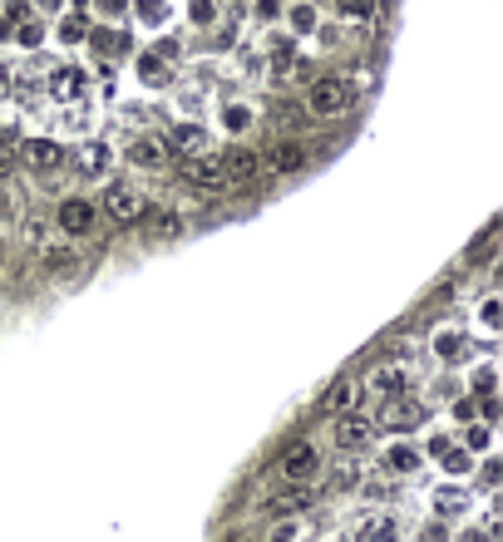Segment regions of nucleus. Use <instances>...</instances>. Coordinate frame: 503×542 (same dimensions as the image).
Segmentation results:
<instances>
[{"mask_svg":"<svg viewBox=\"0 0 503 542\" xmlns=\"http://www.w3.org/2000/svg\"><path fill=\"white\" fill-rule=\"evenodd\" d=\"M25 237H30L35 247H45V222H40V217H30V222H25Z\"/></svg>","mask_w":503,"mask_h":542,"instance_id":"obj_42","label":"nucleus"},{"mask_svg":"<svg viewBox=\"0 0 503 542\" xmlns=\"http://www.w3.org/2000/svg\"><path fill=\"white\" fill-rule=\"evenodd\" d=\"M499 316H503V301H499V296H483V306H479V326H483V330H499V326H503Z\"/></svg>","mask_w":503,"mask_h":542,"instance_id":"obj_33","label":"nucleus"},{"mask_svg":"<svg viewBox=\"0 0 503 542\" xmlns=\"http://www.w3.org/2000/svg\"><path fill=\"white\" fill-rule=\"evenodd\" d=\"M188 20H193V25H213L217 20V5H213V0H193V5H188Z\"/></svg>","mask_w":503,"mask_h":542,"instance_id":"obj_35","label":"nucleus"},{"mask_svg":"<svg viewBox=\"0 0 503 542\" xmlns=\"http://www.w3.org/2000/svg\"><path fill=\"white\" fill-rule=\"evenodd\" d=\"M316 468H321V454H316L311 439H296V444L281 454V479H287V483H306Z\"/></svg>","mask_w":503,"mask_h":542,"instance_id":"obj_4","label":"nucleus"},{"mask_svg":"<svg viewBox=\"0 0 503 542\" xmlns=\"http://www.w3.org/2000/svg\"><path fill=\"white\" fill-rule=\"evenodd\" d=\"M474 390H479V394H493V370H489V365H479V370H474Z\"/></svg>","mask_w":503,"mask_h":542,"instance_id":"obj_38","label":"nucleus"},{"mask_svg":"<svg viewBox=\"0 0 503 542\" xmlns=\"http://www.w3.org/2000/svg\"><path fill=\"white\" fill-rule=\"evenodd\" d=\"M252 124H257V104H247V99H227L223 104V128L227 133H247Z\"/></svg>","mask_w":503,"mask_h":542,"instance_id":"obj_17","label":"nucleus"},{"mask_svg":"<svg viewBox=\"0 0 503 542\" xmlns=\"http://www.w3.org/2000/svg\"><path fill=\"white\" fill-rule=\"evenodd\" d=\"M50 94L60 99V104H69V99L85 94V69H75V64H60L50 75Z\"/></svg>","mask_w":503,"mask_h":542,"instance_id":"obj_12","label":"nucleus"},{"mask_svg":"<svg viewBox=\"0 0 503 542\" xmlns=\"http://www.w3.org/2000/svg\"><path fill=\"white\" fill-rule=\"evenodd\" d=\"M134 11H139L143 25H163L168 20V0H134Z\"/></svg>","mask_w":503,"mask_h":542,"instance_id":"obj_26","label":"nucleus"},{"mask_svg":"<svg viewBox=\"0 0 503 542\" xmlns=\"http://www.w3.org/2000/svg\"><path fill=\"white\" fill-rule=\"evenodd\" d=\"M163 158H168V143L163 139H134L129 143V163L134 168H158Z\"/></svg>","mask_w":503,"mask_h":542,"instance_id":"obj_20","label":"nucleus"},{"mask_svg":"<svg viewBox=\"0 0 503 542\" xmlns=\"http://www.w3.org/2000/svg\"><path fill=\"white\" fill-rule=\"evenodd\" d=\"M139 75H143V85H163V79H168L163 54H143V60H139Z\"/></svg>","mask_w":503,"mask_h":542,"instance_id":"obj_27","label":"nucleus"},{"mask_svg":"<svg viewBox=\"0 0 503 542\" xmlns=\"http://www.w3.org/2000/svg\"><path fill=\"white\" fill-rule=\"evenodd\" d=\"M5 79H11V69H5V64H0V94H5Z\"/></svg>","mask_w":503,"mask_h":542,"instance_id":"obj_45","label":"nucleus"},{"mask_svg":"<svg viewBox=\"0 0 503 542\" xmlns=\"http://www.w3.org/2000/svg\"><path fill=\"white\" fill-rule=\"evenodd\" d=\"M267 542H306V518H296V513H277V518L267 522Z\"/></svg>","mask_w":503,"mask_h":542,"instance_id":"obj_16","label":"nucleus"},{"mask_svg":"<svg viewBox=\"0 0 503 542\" xmlns=\"http://www.w3.org/2000/svg\"><path fill=\"white\" fill-rule=\"evenodd\" d=\"M370 429H375L370 419L351 409V415H341V425H336V444H341V449H361L365 439H370Z\"/></svg>","mask_w":503,"mask_h":542,"instance_id":"obj_15","label":"nucleus"},{"mask_svg":"<svg viewBox=\"0 0 503 542\" xmlns=\"http://www.w3.org/2000/svg\"><path fill=\"white\" fill-rule=\"evenodd\" d=\"M272 75H277L281 85H287V79H301L306 75V54H296L287 40H277L272 44Z\"/></svg>","mask_w":503,"mask_h":542,"instance_id":"obj_11","label":"nucleus"},{"mask_svg":"<svg viewBox=\"0 0 503 542\" xmlns=\"http://www.w3.org/2000/svg\"><path fill=\"white\" fill-rule=\"evenodd\" d=\"M257 168H262V158H257L252 149H232V153H223L227 188H232V182H252V178H257Z\"/></svg>","mask_w":503,"mask_h":542,"instance_id":"obj_10","label":"nucleus"},{"mask_svg":"<svg viewBox=\"0 0 503 542\" xmlns=\"http://www.w3.org/2000/svg\"><path fill=\"white\" fill-rule=\"evenodd\" d=\"M267 163H272V173H296V168H306V149L296 139H287L267 153Z\"/></svg>","mask_w":503,"mask_h":542,"instance_id":"obj_21","label":"nucleus"},{"mask_svg":"<svg viewBox=\"0 0 503 542\" xmlns=\"http://www.w3.org/2000/svg\"><path fill=\"white\" fill-rule=\"evenodd\" d=\"M183 182H193V188H203V192L227 188L223 158H213V153H193V158H183Z\"/></svg>","mask_w":503,"mask_h":542,"instance_id":"obj_3","label":"nucleus"},{"mask_svg":"<svg viewBox=\"0 0 503 542\" xmlns=\"http://www.w3.org/2000/svg\"><path fill=\"white\" fill-rule=\"evenodd\" d=\"M361 542H400V518L395 513H370L361 522Z\"/></svg>","mask_w":503,"mask_h":542,"instance_id":"obj_13","label":"nucleus"},{"mask_svg":"<svg viewBox=\"0 0 503 542\" xmlns=\"http://www.w3.org/2000/svg\"><path fill=\"white\" fill-rule=\"evenodd\" d=\"M287 20H291V30H296V35H311V30H316V5H291Z\"/></svg>","mask_w":503,"mask_h":542,"instance_id":"obj_28","label":"nucleus"},{"mask_svg":"<svg viewBox=\"0 0 503 542\" xmlns=\"http://www.w3.org/2000/svg\"><path fill=\"white\" fill-rule=\"evenodd\" d=\"M60 35H65V44L69 40H85V20H79V15H75V20H65V25H60Z\"/></svg>","mask_w":503,"mask_h":542,"instance_id":"obj_40","label":"nucleus"},{"mask_svg":"<svg viewBox=\"0 0 503 542\" xmlns=\"http://www.w3.org/2000/svg\"><path fill=\"white\" fill-rule=\"evenodd\" d=\"M257 15H262V20H277V15H281V0H257Z\"/></svg>","mask_w":503,"mask_h":542,"instance_id":"obj_43","label":"nucleus"},{"mask_svg":"<svg viewBox=\"0 0 503 542\" xmlns=\"http://www.w3.org/2000/svg\"><path fill=\"white\" fill-rule=\"evenodd\" d=\"M311 503H316V489H311V483H291V489H281L267 508L272 513H306Z\"/></svg>","mask_w":503,"mask_h":542,"instance_id":"obj_14","label":"nucleus"},{"mask_svg":"<svg viewBox=\"0 0 503 542\" xmlns=\"http://www.w3.org/2000/svg\"><path fill=\"white\" fill-rule=\"evenodd\" d=\"M419 464H425V458H419L415 449H405V444H395V449H390V468H400V473H415Z\"/></svg>","mask_w":503,"mask_h":542,"instance_id":"obj_31","label":"nucleus"},{"mask_svg":"<svg viewBox=\"0 0 503 542\" xmlns=\"http://www.w3.org/2000/svg\"><path fill=\"white\" fill-rule=\"evenodd\" d=\"M434 503H439V508H459L464 493H459V489H439V493H434Z\"/></svg>","mask_w":503,"mask_h":542,"instance_id":"obj_39","label":"nucleus"},{"mask_svg":"<svg viewBox=\"0 0 503 542\" xmlns=\"http://www.w3.org/2000/svg\"><path fill=\"white\" fill-rule=\"evenodd\" d=\"M351 85H345L341 75H321L316 85L306 89V109L316 118H336V114H345V104H351Z\"/></svg>","mask_w":503,"mask_h":542,"instance_id":"obj_1","label":"nucleus"},{"mask_svg":"<svg viewBox=\"0 0 503 542\" xmlns=\"http://www.w3.org/2000/svg\"><path fill=\"white\" fill-rule=\"evenodd\" d=\"M355 394H361V384H355V380H336L331 390H326L321 409H326V415H351V409H355Z\"/></svg>","mask_w":503,"mask_h":542,"instance_id":"obj_18","label":"nucleus"},{"mask_svg":"<svg viewBox=\"0 0 503 542\" xmlns=\"http://www.w3.org/2000/svg\"><path fill=\"white\" fill-rule=\"evenodd\" d=\"M143 213H149V202H143V192L129 188V182H114V188L104 192V217L114 227H134Z\"/></svg>","mask_w":503,"mask_h":542,"instance_id":"obj_2","label":"nucleus"},{"mask_svg":"<svg viewBox=\"0 0 503 542\" xmlns=\"http://www.w3.org/2000/svg\"><path fill=\"white\" fill-rule=\"evenodd\" d=\"M11 168H15V153L5 149V139H0V178H11Z\"/></svg>","mask_w":503,"mask_h":542,"instance_id":"obj_44","label":"nucleus"},{"mask_svg":"<svg viewBox=\"0 0 503 542\" xmlns=\"http://www.w3.org/2000/svg\"><path fill=\"white\" fill-rule=\"evenodd\" d=\"M20 158L30 163L35 173H54L60 163H65V149H60V143H50V139H25Z\"/></svg>","mask_w":503,"mask_h":542,"instance_id":"obj_8","label":"nucleus"},{"mask_svg":"<svg viewBox=\"0 0 503 542\" xmlns=\"http://www.w3.org/2000/svg\"><path fill=\"white\" fill-rule=\"evenodd\" d=\"M149 232H153V237H163V242H168V237H178V232H183V217L173 213V207H158V213L149 217Z\"/></svg>","mask_w":503,"mask_h":542,"instance_id":"obj_23","label":"nucleus"},{"mask_svg":"<svg viewBox=\"0 0 503 542\" xmlns=\"http://www.w3.org/2000/svg\"><path fill=\"white\" fill-rule=\"evenodd\" d=\"M99 222V207L89 198H65L60 202V227H65L69 237H89Z\"/></svg>","mask_w":503,"mask_h":542,"instance_id":"obj_7","label":"nucleus"},{"mask_svg":"<svg viewBox=\"0 0 503 542\" xmlns=\"http://www.w3.org/2000/svg\"><path fill=\"white\" fill-rule=\"evenodd\" d=\"M464 449H469V454H489V449H493V434H489V425H474L469 434H464Z\"/></svg>","mask_w":503,"mask_h":542,"instance_id":"obj_32","label":"nucleus"},{"mask_svg":"<svg viewBox=\"0 0 503 542\" xmlns=\"http://www.w3.org/2000/svg\"><path fill=\"white\" fill-rule=\"evenodd\" d=\"M89 40H94V50L104 54V60H118V54L129 50V40H124V35H118V30H94V35H89Z\"/></svg>","mask_w":503,"mask_h":542,"instance_id":"obj_24","label":"nucleus"},{"mask_svg":"<svg viewBox=\"0 0 503 542\" xmlns=\"http://www.w3.org/2000/svg\"><path fill=\"white\" fill-rule=\"evenodd\" d=\"M464 351V336L454 326H444V330H434V355L439 360H454V355Z\"/></svg>","mask_w":503,"mask_h":542,"instance_id":"obj_25","label":"nucleus"},{"mask_svg":"<svg viewBox=\"0 0 503 542\" xmlns=\"http://www.w3.org/2000/svg\"><path fill=\"white\" fill-rule=\"evenodd\" d=\"M326 542H341V538H326Z\"/></svg>","mask_w":503,"mask_h":542,"instance_id":"obj_46","label":"nucleus"},{"mask_svg":"<svg viewBox=\"0 0 503 542\" xmlns=\"http://www.w3.org/2000/svg\"><path fill=\"white\" fill-rule=\"evenodd\" d=\"M99 5V15H109V20H118V15L129 11V0H94Z\"/></svg>","mask_w":503,"mask_h":542,"instance_id":"obj_37","label":"nucleus"},{"mask_svg":"<svg viewBox=\"0 0 503 542\" xmlns=\"http://www.w3.org/2000/svg\"><path fill=\"white\" fill-rule=\"evenodd\" d=\"M355 483H361V468H355L351 458H341V464H336V489H355Z\"/></svg>","mask_w":503,"mask_h":542,"instance_id":"obj_36","label":"nucleus"},{"mask_svg":"<svg viewBox=\"0 0 503 542\" xmlns=\"http://www.w3.org/2000/svg\"><path fill=\"white\" fill-rule=\"evenodd\" d=\"M439 458H444V473H469V468H474V454H469V449H444Z\"/></svg>","mask_w":503,"mask_h":542,"instance_id":"obj_30","label":"nucleus"},{"mask_svg":"<svg viewBox=\"0 0 503 542\" xmlns=\"http://www.w3.org/2000/svg\"><path fill=\"white\" fill-rule=\"evenodd\" d=\"M109 163H114L109 143H85V149H79V173H85V178H104Z\"/></svg>","mask_w":503,"mask_h":542,"instance_id":"obj_22","label":"nucleus"},{"mask_svg":"<svg viewBox=\"0 0 503 542\" xmlns=\"http://www.w3.org/2000/svg\"><path fill=\"white\" fill-rule=\"evenodd\" d=\"M173 149H183V158H193V153H207V133L198 124H173L168 128Z\"/></svg>","mask_w":503,"mask_h":542,"instance_id":"obj_19","label":"nucleus"},{"mask_svg":"<svg viewBox=\"0 0 503 542\" xmlns=\"http://www.w3.org/2000/svg\"><path fill=\"white\" fill-rule=\"evenodd\" d=\"M489 256H493V237H479V247L469 252V262H489Z\"/></svg>","mask_w":503,"mask_h":542,"instance_id":"obj_41","label":"nucleus"},{"mask_svg":"<svg viewBox=\"0 0 503 542\" xmlns=\"http://www.w3.org/2000/svg\"><path fill=\"white\" fill-rule=\"evenodd\" d=\"M375 419H380L385 429H415V425H425V404L410 400V394H390Z\"/></svg>","mask_w":503,"mask_h":542,"instance_id":"obj_6","label":"nucleus"},{"mask_svg":"<svg viewBox=\"0 0 503 542\" xmlns=\"http://www.w3.org/2000/svg\"><path fill=\"white\" fill-rule=\"evenodd\" d=\"M370 384L375 394H380V400H390V394H410V384H415V370H410V365H395V360H380L370 370Z\"/></svg>","mask_w":503,"mask_h":542,"instance_id":"obj_5","label":"nucleus"},{"mask_svg":"<svg viewBox=\"0 0 503 542\" xmlns=\"http://www.w3.org/2000/svg\"><path fill=\"white\" fill-rule=\"evenodd\" d=\"M40 40H45V30L35 20H20L15 25V44H25V50H40Z\"/></svg>","mask_w":503,"mask_h":542,"instance_id":"obj_34","label":"nucleus"},{"mask_svg":"<svg viewBox=\"0 0 503 542\" xmlns=\"http://www.w3.org/2000/svg\"><path fill=\"white\" fill-rule=\"evenodd\" d=\"M336 11H341V20H370L375 0H336Z\"/></svg>","mask_w":503,"mask_h":542,"instance_id":"obj_29","label":"nucleus"},{"mask_svg":"<svg viewBox=\"0 0 503 542\" xmlns=\"http://www.w3.org/2000/svg\"><path fill=\"white\" fill-rule=\"evenodd\" d=\"M45 271L60 277V281H69L79 271V252L69 242H45Z\"/></svg>","mask_w":503,"mask_h":542,"instance_id":"obj_9","label":"nucleus"}]
</instances>
